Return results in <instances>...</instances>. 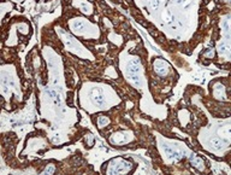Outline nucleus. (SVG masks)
Masks as SVG:
<instances>
[{
    "label": "nucleus",
    "mask_w": 231,
    "mask_h": 175,
    "mask_svg": "<svg viewBox=\"0 0 231 175\" xmlns=\"http://www.w3.org/2000/svg\"><path fill=\"white\" fill-rule=\"evenodd\" d=\"M99 126L100 127H104V126H106V125H108V119L107 117H104V116H101V117H99Z\"/></svg>",
    "instance_id": "obj_1"
},
{
    "label": "nucleus",
    "mask_w": 231,
    "mask_h": 175,
    "mask_svg": "<svg viewBox=\"0 0 231 175\" xmlns=\"http://www.w3.org/2000/svg\"><path fill=\"white\" fill-rule=\"evenodd\" d=\"M53 171H54V168H53V165H52L51 168H49V167H47V169H46L43 173H53Z\"/></svg>",
    "instance_id": "obj_2"
}]
</instances>
